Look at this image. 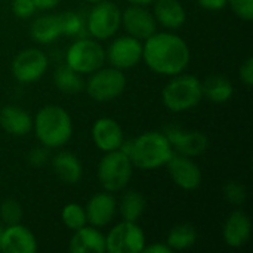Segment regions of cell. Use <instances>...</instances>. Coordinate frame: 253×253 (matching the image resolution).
Segmentation results:
<instances>
[{"instance_id":"2e32d148","label":"cell","mask_w":253,"mask_h":253,"mask_svg":"<svg viewBox=\"0 0 253 253\" xmlns=\"http://www.w3.org/2000/svg\"><path fill=\"white\" fill-rule=\"evenodd\" d=\"M252 236V221L243 211H234L225 221L222 237L224 242L234 249L243 248Z\"/></svg>"},{"instance_id":"7402d4cb","label":"cell","mask_w":253,"mask_h":253,"mask_svg":"<svg viewBox=\"0 0 253 253\" xmlns=\"http://www.w3.org/2000/svg\"><path fill=\"white\" fill-rule=\"evenodd\" d=\"M52 168L55 175L64 182V184H77L82 179V163L79 159L70 153V151H62L56 154L52 160Z\"/></svg>"},{"instance_id":"8d00e7d4","label":"cell","mask_w":253,"mask_h":253,"mask_svg":"<svg viewBox=\"0 0 253 253\" xmlns=\"http://www.w3.org/2000/svg\"><path fill=\"white\" fill-rule=\"evenodd\" d=\"M142 252L145 253H172V249L168 246V245H163V243H154V245H150L144 248Z\"/></svg>"},{"instance_id":"60d3db41","label":"cell","mask_w":253,"mask_h":253,"mask_svg":"<svg viewBox=\"0 0 253 253\" xmlns=\"http://www.w3.org/2000/svg\"><path fill=\"white\" fill-rule=\"evenodd\" d=\"M1 234H3V228L0 225V249H1Z\"/></svg>"},{"instance_id":"9c48e42d","label":"cell","mask_w":253,"mask_h":253,"mask_svg":"<svg viewBox=\"0 0 253 253\" xmlns=\"http://www.w3.org/2000/svg\"><path fill=\"white\" fill-rule=\"evenodd\" d=\"M145 248L142 228L132 221H122L114 225L105 237V252L141 253Z\"/></svg>"},{"instance_id":"e575fe53","label":"cell","mask_w":253,"mask_h":253,"mask_svg":"<svg viewBox=\"0 0 253 253\" xmlns=\"http://www.w3.org/2000/svg\"><path fill=\"white\" fill-rule=\"evenodd\" d=\"M240 79L245 83V86L251 87L253 84V58H248L242 67H240Z\"/></svg>"},{"instance_id":"7a4b0ae2","label":"cell","mask_w":253,"mask_h":253,"mask_svg":"<svg viewBox=\"0 0 253 253\" xmlns=\"http://www.w3.org/2000/svg\"><path fill=\"white\" fill-rule=\"evenodd\" d=\"M120 150L129 156L135 168L144 170H153L166 166L175 153L166 135L156 130L145 132L132 142H123Z\"/></svg>"},{"instance_id":"8fae6325","label":"cell","mask_w":253,"mask_h":253,"mask_svg":"<svg viewBox=\"0 0 253 253\" xmlns=\"http://www.w3.org/2000/svg\"><path fill=\"white\" fill-rule=\"evenodd\" d=\"M165 135L169 139L173 151L187 157L200 156L202 153L208 150V145H209L208 136L200 130L184 129V127L172 125L165 129Z\"/></svg>"},{"instance_id":"7c38bea8","label":"cell","mask_w":253,"mask_h":253,"mask_svg":"<svg viewBox=\"0 0 253 253\" xmlns=\"http://www.w3.org/2000/svg\"><path fill=\"white\" fill-rule=\"evenodd\" d=\"M105 59L117 70H129L142 59V43L132 36L119 37L110 44Z\"/></svg>"},{"instance_id":"4316f807","label":"cell","mask_w":253,"mask_h":253,"mask_svg":"<svg viewBox=\"0 0 253 253\" xmlns=\"http://www.w3.org/2000/svg\"><path fill=\"white\" fill-rule=\"evenodd\" d=\"M197 240V231L190 224H179L170 230L168 234L166 245L172 251H187L191 246H194Z\"/></svg>"},{"instance_id":"4dcf8cb0","label":"cell","mask_w":253,"mask_h":253,"mask_svg":"<svg viewBox=\"0 0 253 253\" xmlns=\"http://www.w3.org/2000/svg\"><path fill=\"white\" fill-rule=\"evenodd\" d=\"M246 188L245 185L236 182V181H231V182H227L225 187H224V197L228 203L234 205V206H242L245 202H246Z\"/></svg>"},{"instance_id":"6da1fadb","label":"cell","mask_w":253,"mask_h":253,"mask_svg":"<svg viewBox=\"0 0 253 253\" xmlns=\"http://www.w3.org/2000/svg\"><path fill=\"white\" fill-rule=\"evenodd\" d=\"M190 47L185 40L170 31L154 33L142 44V59L160 76H178L190 62Z\"/></svg>"},{"instance_id":"4fadbf2b","label":"cell","mask_w":253,"mask_h":253,"mask_svg":"<svg viewBox=\"0 0 253 253\" xmlns=\"http://www.w3.org/2000/svg\"><path fill=\"white\" fill-rule=\"evenodd\" d=\"M172 181L185 191H193L202 184V170L191 157L173 153L166 163Z\"/></svg>"},{"instance_id":"ac0fdd59","label":"cell","mask_w":253,"mask_h":253,"mask_svg":"<svg viewBox=\"0 0 253 253\" xmlns=\"http://www.w3.org/2000/svg\"><path fill=\"white\" fill-rule=\"evenodd\" d=\"M37 251V242L34 234L24 225H7L1 234V249L6 253H34Z\"/></svg>"},{"instance_id":"f35d334b","label":"cell","mask_w":253,"mask_h":253,"mask_svg":"<svg viewBox=\"0 0 253 253\" xmlns=\"http://www.w3.org/2000/svg\"><path fill=\"white\" fill-rule=\"evenodd\" d=\"M129 4H138V6H147V4H151L154 0H126Z\"/></svg>"},{"instance_id":"f546056e","label":"cell","mask_w":253,"mask_h":253,"mask_svg":"<svg viewBox=\"0 0 253 253\" xmlns=\"http://www.w3.org/2000/svg\"><path fill=\"white\" fill-rule=\"evenodd\" d=\"M0 218L6 225H13L21 222L22 209L16 200H4L0 205Z\"/></svg>"},{"instance_id":"5bb4252c","label":"cell","mask_w":253,"mask_h":253,"mask_svg":"<svg viewBox=\"0 0 253 253\" xmlns=\"http://www.w3.org/2000/svg\"><path fill=\"white\" fill-rule=\"evenodd\" d=\"M122 24L126 33L138 40H147L157 30V21L154 15L145 7L130 4L122 13Z\"/></svg>"},{"instance_id":"ba28073f","label":"cell","mask_w":253,"mask_h":253,"mask_svg":"<svg viewBox=\"0 0 253 253\" xmlns=\"http://www.w3.org/2000/svg\"><path fill=\"white\" fill-rule=\"evenodd\" d=\"M87 95L96 102H110L119 98L126 87V76L114 67L99 68L92 73L84 84Z\"/></svg>"},{"instance_id":"d6a6232c","label":"cell","mask_w":253,"mask_h":253,"mask_svg":"<svg viewBox=\"0 0 253 253\" xmlns=\"http://www.w3.org/2000/svg\"><path fill=\"white\" fill-rule=\"evenodd\" d=\"M36 10L37 9H36L33 0H13L12 1V12L16 18L27 19V18L33 16Z\"/></svg>"},{"instance_id":"603a6c76","label":"cell","mask_w":253,"mask_h":253,"mask_svg":"<svg viewBox=\"0 0 253 253\" xmlns=\"http://www.w3.org/2000/svg\"><path fill=\"white\" fill-rule=\"evenodd\" d=\"M31 37L42 44L55 42L62 36V27L59 15H42L36 18L31 24Z\"/></svg>"},{"instance_id":"f1b7e54d","label":"cell","mask_w":253,"mask_h":253,"mask_svg":"<svg viewBox=\"0 0 253 253\" xmlns=\"http://www.w3.org/2000/svg\"><path fill=\"white\" fill-rule=\"evenodd\" d=\"M62 36H83L86 31V21L77 12H64L59 13Z\"/></svg>"},{"instance_id":"74e56055","label":"cell","mask_w":253,"mask_h":253,"mask_svg":"<svg viewBox=\"0 0 253 253\" xmlns=\"http://www.w3.org/2000/svg\"><path fill=\"white\" fill-rule=\"evenodd\" d=\"M36 9H40V10H50L53 7H56L61 0H33Z\"/></svg>"},{"instance_id":"30bf717a","label":"cell","mask_w":253,"mask_h":253,"mask_svg":"<svg viewBox=\"0 0 253 253\" xmlns=\"http://www.w3.org/2000/svg\"><path fill=\"white\" fill-rule=\"evenodd\" d=\"M49 65L47 56L36 47L21 50L12 61V76L21 83H33L43 77Z\"/></svg>"},{"instance_id":"d6986e66","label":"cell","mask_w":253,"mask_h":253,"mask_svg":"<svg viewBox=\"0 0 253 253\" xmlns=\"http://www.w3.org/2000/svg\"><path fill=\"white\" fill-rule=\"evenodd\" d=\"M71 253H105V236L96 227H82L74 231L70 246Z\"/></svg>"},{"instance_id":"e0dca14e","label":"cell","mask_w":253,"mask_h":253,"mask_svg":"<svg viewBox=\"0 0 253 253\" xmlns=\"http://www.w3.org/2000/svg\"><path fill=\"white\" fill-rule=\"evenodd\" d=\"M84 211H86L87 222L92 227H96V228L107 227L116 215L117 202L111 196V193H108V191L107 193H98V194L90 197Z\"/></svg>"},{"instance_id":"44dd1931","label":"cell","mask_w":253,"mask_h":253,"mask_svg":"<svg viewBox=\"0 0 253 253\" xmlns=\"http://www.w3.org/2000/svg\"><path fill=\"white\" fill-rule=\"evenodd\" d=\"M153 15L168 30H178L187 21V13L178 0H154Z\"/></svg>"},{"instance_id":"9a60e30c","label":"cell","mask_w":253,"mask_h":253,"mask_svg":"<svg viewBox=\"0 0 253 253\" xmlns=\"http://www.w3.org/2000/svg\"><path fill=\"white\" fill-rule=\"evenodd\" d=\"M92 139L98 150L108 153L119 150L125 142V135L122 126L110 117L98 119L92 127Z\"/></svg>"},{"instance_id":"3957f363","label":"cell","mask_w":253,"mask_h":253,"mask_svg":"<svg viewBox=\"0 0 253 253\" xmlns=\"http://www.w3.org/2000/svg\"><path fill=\"white\" fill-rule=\"evenodd\" d=\"M33 129L43 147L59 148L73 135V120L62 107L46 105L37 111L33 120Z\"/></svg>"},{"instance_id":"ffe728a7","label":"cell","mask_w":253,"mask_h":253,"mask_svg":"<svg viewBox=\"0 0 253 253\" xmlns=\"http://www.w3.org/2000/svg\"><path fill=\"white\" fill-rule=\"evenodd\" d=\"M0 126L9 135L24 136L33 129V119L24 108L7 105L0 111Z\"/></svg>"},{"instance_id":"52a82bcc","label":"cell","mask_w":253,"mask_h":253,"mask_svg":"<svg viewBox=\"0 0 253 253\" xmlns=\"http://www.w3.org/2000/svg\"><path fill=\"white\" fill-rule=\"evenodd\" d=\"M122 25L120 7L108 0L95 3L86 18V31L92 39L107 40L113 37Z\"/></svg>"},{"instance_id":"ab89813d","label":"cell","mask_w":253,"mask_h":253,"mask_svg":"<svg viewBox=\"0 0 253 253\" xmlns=\"http://www.w3.org/2000/svg\"><path fill=\"white\" fill-rule=\"evenodd\" d=\"M84 1H87V3H92V4H95V3H99V1H104V0H84Z\"/></svg>"},{"instance_id":"d590c367","label":"cell","mask_w":253,"mask_h":253,"mask_svg":"<svg viewBox=\"0 0 253 253\" xmlns=\"http://www.w3.org/2000/svg\"><path fill=\"white\" fill-rule=\"evenodd\" d=\"M197 3L208 10H221L227 6V0H197Z\"/></svg>"},{"instance_id":"5b68a950","label":"cell","mask_w":253,"mask_h":253,"mask_svg":"<svg viewBox=\"0 0 253 253\" xmlns=\"http://www.w3.org/2000/svg\"><path fill=\"white\" fill-rule=\"evenodd\" d=\"M133 165L123 150L105 153L98 165V179L105 191L117 193L126 188L132 178Z\"/></svg>"},{"instance_id":"1f68e13d","label":"cell","mask_w":253,"mask_h":253,"mask_svg":"<svg viewBox=\"0 0 253 253\" xmlns=\"http://www.w3.org/2000/svg\"><path fill=\"white\" fill-rule=\"evenodd\" d=\"M227 4L240 19L248 22L253 19V0H227Z\"/></svg>"},{"instance_id":"cb8c5ba5","label":"cell","mask_w":253,"mask_h":253,"mask_svg":"<svg viewBox=\"0 0 253 253\" xmlns=\"http://www.w3.org/2000/svg\"><path fill=\"white\" fill-rule=\"evenodd\" d=\"M202 90H203V96H206L209 101L215 104L227 102L228 99H231L234 93V87L231 82L225 76H219V74H212L206 77L202 82Z\"/></svg>"},{"instance_id":"484cf974","label":"cell","mask_w":253,"mask_h":253,"mask_svg":"<svg viewBox=\"0 0 253 253\" xmlns=\"http://www.w3.org/2000/svg\"><path fill=\"white\" fill-rule=\"evenodd\" d=\"M53 80H55V86L64 93H79L84 89V82L82 79V74L76 73L67 64L59 65L55 70Z\"/></svg>"},{"instance_id":"836d02e7","label":"cell","mask_w":253,"mask_h":253,"mask_svg":"<svg viewBox=\"0 0 253 253\" xmlns=\"http://www.w3.org/2000/svg\"><path fill=\"white\" fill-rule=\"evenodd\" d=\"M49 159V154H47V148L46 147H39V148H34L31 150L30 156H28V160L33 166H43Z\"/></svg>"},{"instance_id":"d4e9b609","label":"cell","mask_w":253,"mask_h":253,"mask_svg":"<svg viewBox=\"0 0 253 253\" xmlns=\"http://www.w3.org/2000/svg\"><path fill=\"white\" fill-rule=\"evenodd\" d=\"M117 208L123 221L136 222L144 215L147 202H145V197L139 191H129L122 197Z\"/></svg>"},{"instance_id":"83f0119b","label":"cell","mask_w":253,"mask_h":253,"mask_svg":"<svg viewBox=\"0 0 253 253\" xmlns=\"http://www.w3.org/2000/svg\"><path fill=\"white\" fill-rule=\"evenodd\" d=\"M62 222L67 228L71 231H76L84 225H87V218H86V211L82 208L79 203H68L62 209Z\"/></svg>"},{"instance_id":"8992f818","label":"cell","mask_w":253,"mask_h":253,"mask_svg":"<svg viewBox=\"0 0 253 253\" xmlns=\"http://www.w3.org/2000/svg\"><path fill=\"white\" fill-rule=\"evenodd\" d=\"M105 62V50L96 39L80 37L68 47L65 64L79 74H92Z\"/></svg>"},{"instance_id":"277c9868","label":"cell","mask_w":253,"mask_h":253,"mask_svg":"<svg viewBox=\"0 0 253 253\" xmlns=\"http://www.w3.org/2000/svg\"><path fill=\"white\" fill-rule=\"evenodd\" d=\"M165 107L172 113H184L200 104L203 99L202 82L191 74H178L170 79L162 92Z\"/></svg>"}]
</instances>
